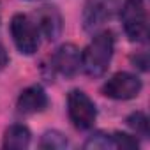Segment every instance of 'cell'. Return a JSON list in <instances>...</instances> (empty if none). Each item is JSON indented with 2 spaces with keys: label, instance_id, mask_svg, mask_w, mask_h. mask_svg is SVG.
I'll list each match as a JSON object with an SVG mask.
<instances>
[{
  "label": "cell",
  "instance_id": "1",
  "mask_svg": "<svg viewBox=\"0 0 150 150\" xmlns=\"http://www.w3.org/2000/svg\"><path fill=\"white\" fill-rule=\"evenodd\" d=\"M113 50H115L113 34L108 30L97 34L90 41V44L81 51V69L88 76L94 78L103 76L113 58Z\"/></svg>",
  "mask_w": 150,
  "mask_h": 150
},
{
  "label": "cell",
  "instance_id": "16",
  "mask_svg": "<svg viewBox=\"0 0 150 150\" xmlns=\"http://www.w3.org/2000/svg\"><path fill=\"white\" fill-rule=\"evenodd\" d=\"M7 62H9V57H7V51H6V48L0 44V71H2L6 65H7Z\"/></svg>",
  "mask_w": 150,
  "mask_h": 150
},
{
  "label": "cell",
  "instance_id": "12",
  "mask_svg": "<svg viewBox=\"0 0 150 150\" xmlns=\"http://www.w3.org/2000/svg\"><path fill=\"white\" fill-rule=\"evenodd\" d=\"M83 146L85 148H101V150H104V148H115L113 136L108 134V132H103V131L94 132L92 136H88V139L85 141Z\"/></svg>",
  "mask_w": 150,
  "mask_h": 150
},
{
  "label": "cell",
  "instance_id": "7",
  "mask_svg": "<svg viewBox=\"0 0 150 150\" xmlns=\"http://www.w3.org/2000/svg\"><path fill=\"white\" fill-rule=\"evenodd\" d=\"M16 106H18V111L23 115L41 113L48 106V94L41 85H32L20 94Z\"/></svg>",
  "mask_w": 150,
  "mask_h": 150
},
{
  "label": "cell",
  "instance_id": "8",
  "mask_svg": "<svg viewBox=\"0 0 150 150\" xmlns=\"http://www.w3.org/2000/svg\"><path fill=\"white\" fill-rule=\"evenodd\" d=\"M37 27L41 28L42 35L48 41H55L62 34V16L57 11V7H42L37 13Z\"/></svg>",
  "mask_w": 150,
  "mask_h": 150
},
{
  "label": "cell",
  "instance_id": "4",
  "mask_svg": "<svg viewBox=\"0 0 150 150\" xmlns=\"http://www.w3.org/2000/svg\"><path fill=\"white\" fill-rule=\"evenodd\" d=\"M11 35L23 55H34L39 48V30L37 25L27 14H14L11 20Z\"/></svg>",
  "mask_w": 150,
  "mask_h": 150
},
{
  "label": "cell",
  "instance_id": "9",
  "mask_svg": "<svg viewBox=\"0 0 150 150\" xmlns=\"http://www.w3.org/2000/svg\"><path fill=\"white\" fill-rule=\"evenodd\" d=\"M30 131L27 125H21V124H14L11 125L6 134H4V148H9V150H23L30 145Z\"/></svg>",
  "mask_w": 150,
  "mask_h": 150
},
{
  "label": "cell",
  "instance_id": "2",
  "mask_svg": "<svg viewBox=\"0 0 150 150\" xmlns=\"http://www.w3.org/2000/svg\"><path fill=\"white\" fill-rule=\"evenodd\" d=\"M120 20L125 35L132 42H143L146 39V9L143 0H125L122 11H120Z\"/></svg>",
  "mask_w": 150,
  "mask_h": 150
},
{
  "label": "cell",
  "instance_id": "6",
  "mask_svg": "<svg viewBox=\"0 0 150 150\" xmlns=\"http://www.w3.org/2000/svg\"><path fill=\"white\" fill-rule=\"evenodd\" d=\"M51 64H53V69L58 74H62L65 78H71L81 69V51L74 44H69V42L62 44L55 51V55L51 58Z\"/></svg>",
  "mask_w": 150,
  "mask_h": 150
},
{
  "label": "cell",
  "instance_id": "10",
  "mask_svg": "<svg viewBox=\"0 0 150 150\" xmlns=\"http://www.w3.org/2000/svg\"><path fill=\"white\" fill-rule=\"evenodd\" d=\"M106 18H110V9H106V6L99 0H94L85 7L83 13V21H85V28L87 30H94L99 25H103L106 21Z\"/></svg>",
  "mask_w": 150,
  "mask_h": 150
},
{
  "label": "cell",
  "instance_id": "13",
  "mask_svg": "<svg viewBox=\"0 0 150 150\" xmlns=\"http://www.w3.org/2000/svg\"><path fill=\"white\" fill-rule=\"evenodd\" d=\"M127 125H129L136 134H139V136H143V138L148 136V118H146L145 113L136 111V113L129 115V117H127Z\"/></svg>",
  "mask_w": 150,
  "mask_h": 150
},
{
  "label": "cell",
  "instance_id": "11",
  "mask_svg": "<svg viewBox=\"0 0 150 150\" xmlns=\"http://www.w3.org/2000/svg\"><path fill=\"white\" fill-rule=\"evenodd\" d=\"M39 146L41 148H50V150H62V148L69 146V141H67V138L62 132H58V131H48V132L42 134Z\"/></svg>",
  "mask_w": 150,
  "mask_h": 150
},
{
  "label": "cell",
  "instance_id": "3",
  "mask_svg": "<svg viewBox=\"0 0 150 150\" xmlns=\"http://www.w3.org/2000/svg\"><path fill=\"white\" fill-rule=\"evenodd\" d=\"M67 113H69L72 125L80 131L92 129L96 124V118H97V108H96L94 101L81 90H71L69 92Z\"/></svg>",
  "mask_w": 150,
  "mask_h": 150
},
{
  "label": "cell",
  "instance_id": "14",
  "mask_svg": "<svg viewBox=\"0 0 150 150\" xmlns=\"http://www.w3.org/2000/svg\"><path fill=\"white\" fill-rule=\"evenodd\" d=\"M113 145L115 148H122V150H132L138 148V139L127 132H113Z\"/></svg>",
  "mask_w": 150,
  "mask_h": 150
},
{
  "label": "cell",
  "instance_id": "5",
  "mask_svg": "<svg viewBox=\"0 0 150 150\" xmlns=\"http://www.w3.org/2000/svg\"><path fill=\"white\" fill-rule=\"evenodd\" d=\"M141 80L131 72H117L103 85V94L115 101H127L138 97L141 92Z\"/></svg>",
  "mask_w": 150,
  "mask_h": 150
},
{
  "label": "cell",
  "instance_id": "15",
  "mask_svg": "<svg viewBox=\"0 0 150 150\" xmlns=\"http://www.w3.org/2000/svg\"><path fill=\"white\" fill-rule=\"evenodd\" d=\"M132 62H134L141 71H146L148 62H146V55H145V53H143V55H139V57H134V58H132Z\"/></svg>",
  "mask_w": 150,
  "mask_h": 150
}]
</instances>
